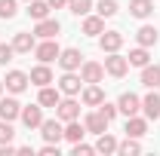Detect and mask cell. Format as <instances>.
I'll list each match as a JSON object with an SVG mask.
<instances>
[{
	"label": "cell",
	"instance_id": "cell-32",
	"mask_svg": "<svg viewBox=\"0 0 160 156\" xmlns=\"http://www.w3.org/2000/svg\"><path fill=\"white\" fill-rule=\"evenodd\" d=\"M0 19H16V0H0Z\"/></svg>",
	"mask_w": 160,
	"mask_h": 156
},
{
	"label": "cell",
	"instance_id": "cell-25",
	"mask_svg": "<svg viewBox=\"0 0 160 156\" xmlns=\"http://www.w3.org/2000/svg\"><path fill=\"white\" fill-rule=\"evenodd\" d=\"M129 12H132L136 19H148V16L154 12V3H151V0H132V3H129Z\"/></svg>",
	"mask_w": 160,
	"mask_h": 156
},
{
	"label": "cell",
	"instance_id": "cell-4",
	"mask_svg": "<svg viewBox=\"0 0 160 156\" xmlns=\"http://www.w3.org/2000/svg\"><path fill=\"white\" fill-rule=\"evenodd\" d=\"M56 117H59L62 122L77 119V117H80V104L74 101V98H65V101H59V104H56Z\"/></svg>",
	"mask_w": 160,
	"mask_h": 156
},
{
	"label": "cell",
	"instance_id": "cell-22",
	"mask_svg": "<svg viewBox=\"0 0 160 156\" xmlns=\"http://www.w3.org/2000/svg\"><path fill=\"white\" fill-rule=\"evenodd\" d=\"M102 31H105V19H102V16H86V19H83V34L99 37Z\"/></svg>",
	"mask_w": 160,
	"mask_h": 156
},
{
	"label": "cell",
	"instance_id": "cell-24",
	"mask_svg": "<svg viewBox=\"0 0 160 156\" xmlns=\"http://www.w3.org/2000/svg\"><path fill=\"white\" fill-rule=\"evenodd\" d=\"M31 83H34V86H49V83H52V71H49L46 64H37V67L31 71Z\"/></svg>",
	"mask_w": 160,
	"mask_h": 156
},
{
	"label": "cell",
	"instance_id": "cell-16",
	"mask_svg": "<svg viewBox=\"0 0 160 156\" xmlns=\"http://www.w3.org/2000/svg\"><path fill=\"white\" fill-rule=\"evenodd\" d=\"M80 83H83V80L74 77V71H65V77L59 80V89L65 92V95H77V92H80Z\"/></svg>",
	"mask_w": 160,
	"mask_h": 156
},
{
	"label": "cell",
	"instance_id": "cell-3",
	"mask_svg": "<svg viewBox=\"0 0 160 156\" xmlns=\"http://www.w3.org/2000/svg\"><path fill=\"white\" fill-rule=\"evenodd\" d=\"M102 77H105V64H99V61H83L80 64V80L83 83H102Z\"/></svg>",
	"mask_w": 160,
	"mask_h": 156
},
{
	"label": "cell",
	"instance_id": "cell-33",
	"mask_svg": "<svg viewBox=\"0 0 160 156\" xmlns=\"http://www.w3.org/2000/svg\"><path fill=\"white\" fill-rule=\"evenodd\" d=\"M12 135H16V132H12V122H9V119H3V122H0V144H9Z\"/></svg>",
	"mask_w": 160,
	"mask_h": 156
},
{
	"label": "cell",
	"instance_id": "cell-38",
	"mask_svg": "<svg viewBox=\"0 0 160 156\" xmlns=\"http://www.w3.org/2000/svg\"><path fill=\"white\" fill-rule=\"evenodd\" d=\"M9 153H16V147L12 144H0V156H9Z\"/></svg>",
	"mask_w": 160,
	"mask_h": 156
},
{
	"label": "cell",
	"instance_id": "cell-11",
	"mask_svg": "<svg viewBox=\"0 0 160 156\" xmlns=\"http://www.w3.org/2000/svg\"><path fill=\"white\" fill-rule=\"evenodd\" d=\"M22 122H25L28 129H40V122H43V107H40V104L22 107Z\"/></svg>",
	"mask_w": 160,
	"mask_h": 156
},
{
	"label": "cell",
	"instance_id": "cell-10",
	"mask_svg": "<svg viewBox=\"0 0 160 156\" xmlns=\"http://www.w3.org/2000/svg\"><path fill=\"white\" fill-rule=\"evenodd\" d=\"M59 64H62V71H77L83 64V52L80 49H65V52H59Z\"/></svg>",
	"mask_w": 160,
	"mask_h": 156
},
{
	"label": "cell",
	"instance_id": "cell-7",
	"mask_svg": "<svg viewBox=\"0 0 160 156\" xmlns=\"http://www.w3.org/2000/svg\"><path fill=\"white\" fill-rule=\"evenodd\" d=\"M3 83H6V89H9L12 95H19V92H25V89H28V83H31V77H28V74H22V71H9Z\"/></svg>",
	"mask_w": 160,
	"mask_h": 156
},
{
	"label": "cell",
	"instance_id": "cell-30",
	"mask_svg": "<svg viewBox=\"0 0 160 156\" xmlns=\"http://www.w3.org/2000/svg\"><path fill=\"white\" fill-rule=\"evenodd\" d=\"M68 9H71L74 16H86V12L92 9V0H68Z\"/></svg>",
	"mask_w": 160,
	"mask_h": 156
},
{
	"label": "cell",
	"instance_id": "cell-29",
	"mask_svg": "<svg viewBox=\"0 0 160 156\" xmlns=\"http://www.w3.org/2000/svg\"><path fill=\"white\" fill-rule=\"evenodd\" d=\"M117 153H123V156H129V153H142V144L136 141V138L126 135V141H123V144H117Z\"/></svg>",
	"mask_w": 160,
	"mask_h": 156
},
{
	"label": "cell",
	"instance_id": "cell-14",
	"mask_svg": "<svg viewBox=\"0 0 160 156\" xmlns=\"http://www.w3.org/2000/svg\"><path fill=\"white\" fill-rule=\"evenodd\" d=\"M136 40H139V46H145V49H151V46H157V28H151V25H142L139 28V34H136Z\"/></svg>",
	"mask_w": 160,
	"mask_h": 156
},
{
	"label": "cell",
	"instance_id": "cell-39",
	"mask_svg": "<svg viewBox=\"0 0 160 156\" xmlns=\"http://www.w3.org/2000/svg\"><path fill=\"white\" fill-rule=\"evenodd\" d=\"M49 6L52 9H62V6H68V0H49Z\"/></svg>",
	"mask_w": 160,
	"mask_h": 156
},
{
	"label": "cell",
	"instance_id": "cell-26",
	"mask_svg": "<svg viewBox=\"0 0 160 156\" xmlns=\"http://www.w3.org/2000/svg\"><path fill=\"white\" fill-rule=\"evenodd\" d=\"M83 135H86V126H80L77 119H71V122L65 126V138H68L71 144H77V141H80Z\"/></svg>",
	"mask_w": 160,
	"mask_h": 156
},
{
	"label": "cell",
	"instance_id": "cell-12",
	"mask_svg": "<svg viewBox=\"0 0 160 156\" xmlns=\"http://www.w3.org/2000/svg\"><path fill=\"white\" fill-rule=\"evenodd\" d=\"M34 46H37V37H34L31 31H19V34L12 37V49H16V52H31Z\"/></svg>",
	"mask_w": 160,
	"mask_h": 156
},
{
	"label": "cell",
	"instance_id": "cell-13",
	"mask_svg": "<svg viewBox=\"0 0 160 156\" xmlns=\"http://www.w3.org/2000/svg\"><path fill=\"white\" fill-rule=\"evenodd\" d=\"M19 117H22V104L16 98H3L0 101V119H9L12 122V119H19Z\"/></svg>",
	"mask_w": 160,
	"mask_h": 156
},
{
	"label": "cell",
	"instance_id": "cell-19",
	"mask_svg": "<svg viewBox=\"0 0 160 156\" xmlns=\"http://www.w3.org/2000/svg\"><path fill=\"white\" fill-rule=\"evenodd\" d=\"M83 126H86V132H92V135H102V132L108 129V119L102 117V110H96V113H89V117H86V122H83Z\"/></svg>",
	"mask_w": 160,
	"mask_h": 156
},
{
	"label": "cell",
	"instance_id": "cell-35",
	"mask_svg": "<svg viewBox=\"0 0 160 156\" xmlns=\"http://www.w3.org/2000/svg\"><path fill=\"white\" fill-rule=\"evenodd\" d=\"M99 110H102V117L108 119V122L117 117V104H108V101H102V104H99Z\"/></svg>",
	"mask_w": 160,
	"mask_h": 156
},
{
	"label": "cell",
	"instance_id": "cell-37",
	"mask_svg": "<svg viewBox=\"0 0 160 156\" xmlns=\"http://www.w3.org/2000/svg\"><path fill=\"white\" fill-rule=\"evenodd\" d=\"M40 153H43V156H59V144H43Z\"/></svg>",
	"mask_w": 160,
	"mask_h": 156
},
{
	"label": "cell",
	"instance_id": "cell-8",
	"mask_svg": "<svg viewBox=\"0 0 160 156\" xmlns=\"http://www.w3.org/2000/svg\"><path fill=\"white\" fill-rule=\"evenodd\" d=\"M59 31H62V25H59L56 19H40L37 28H34V37H40V40H52V37H59Z\"/></svg>",
	"mask_w": 160,
	"mask_h": 156
},
{
	"label": "cell",
	"instance_id": "cell-9",
	"mask_svg": "<svg viewBox=\"0 0 160 156\" xmlns=\"http://www.w3.org/2000/svg\"><path fill=\"white\" fill-rule=\"evenodd\" d=\"M99 46H102V52H117L120 46H123V34L120 31H102Z\"/></svg>",
	"mask_w": 160,
	"mask_h": 156
},
{
	"label": "cell",
	"instance_id": "cell-15",
	"mask_svg": "<svg viewBox=\"0 0 160 156\" xmlns=\"http://www.w3.org/2000/svg\"><path fill=\"white\" fill-rule=\"evenodd\" d=\"M102 101H105V92L99 89V83H89V86L83 89V104H86V107H99Z\"/></svg>",
	"mask_w": 160,
	"mask_h": 156
},
{
	"label": "cell",
	"instance_id": "cell-23",
	"mask_svg": "<svg viewBox=\"0 0 160 156\" xmlns=\"http://www.w3.org/2000/svg\"><path fill=\"white\" fill-rule=\"evenodd\" d=\"M126 135L129 138H142V135H148V122L139 117H129L126 119Z\"/></svg>",
	"mask_w": 160,
	"mask_h": 156
},
{
	"label": "cell",
	"instance_id": "cell-20",
	"mask_svg": "<svg viewBox=\"0 0 160 156\" xmlns=\"http://www.w3.org/2000/svg\"><path fill=\"white\" fill-rule=\"evenodd\" d=\"M142 110H145L148 119H160V95L157 92H151V95L142 101Z\"/></svg>",
	"mask_w": 160,
	"mask_h": 156
},
{
	"label": "cell",
	"instance_id": "cell-18",
	"mask_svg": "<svg viewBox=\"0 0 160 156\" xmlns=\"http://www.w3.org/2000/svg\"><path fill=\"white\" fill-rule=\"evenodd\" d=\"M142 86H148V89H160V67L154 64H145L142 67Z\"/></svg>",
	"mask_w": 160,
	"mask_h": 156
},
{
	"label": "cell",
	"instance_id": "cell-34",
	"mask_svg": "<svg viewBox=\"0 0 160 156\" xmlns=\"http://www.w3.org/2000/svg\"><path fill=\"white\" fill-rule=\"evenodd\" d=\"M16 55V49H12V43H0V64H6V61H12Z\"/></svg>",
	"mask_w": 160,
	"mask_h": 156
},
{
	"label": "cell",
	"instance_id": "cell-40",
	"mask_svg": "<svg viewBox=\"0 0 160 156\" xmlns=\"http://www.w3.org/2000/svg\"><path fill=\"white\" fill-rule=\"evenodd\" d=\"M0 95H3V83H0Z\"/></svg>",
	"mask_w": 160,
	"mask_h": 156
},
{
	"label": "cell",
	"instance_id": "cell-27",
	"mask_svg": "<svg viewBox=\"0 0 160 156\" xmlns=\"http://www.w3.org/2000/svg\"><path fill=\"white\" fill-rule=\"evenodd\" d=\"M129 64H132V67H145V64H148V61H151V55H148V49H145V46H139V49H132V52H129Z\"/></svg>",
	"mask_w": 160,
	"mask_h": 156
},
{
	"label": "cell",
	"instance_id": "cell-17",
	"mask_svg": "<svg viewBox=\"0 0 160 156\" xmlns=\"http://www.w3.org/2000/svg\"><path fill=\"white\" fill-rule=\"evenodd\" d=\"M49 9H52V6H49V0H28V16H31L34 21L46 19V16H49Z\"/></svg>",
	"mask_w": 160,
	"mask_h": 156
},
{
	"label": "cell",
	"instance_id": "cell-31",
	"mask_svg": "<svg viewBox=\"0 0 160 156\" xmlns=\"http://www.w3.org/2000/svg\"><path fill=\"white\" fill-rule=\"evenodd\" d=\"M117 9H120V6L114 3V0H102V3H99V16H102V19H111V16H117Z\"/></svg>",
	"mask_w": 160,
	"mask_h": 156
},
{
	"label": "cell",
	"instance_id": "cell-5",
	"mask_svg": "<svg viewBox=\"0 0 160 156\" xmlns=\"http://www.w3.org/2000/svg\"><path fill=\"white\" fill-rule=\"evenodd\" d=\"M117 110H120V113H126V117H136V113L142 110V98L132 95V92H123L120 101H117Z\"/></svg>",
	"mask_w": 160,
	"mask_h": 156
},
{
	"label": "cell",
	"instance_id": "cell-28",
	"mask_svg": "<svg viewBox=\"0 0 160 156\" xmlns=\"http://www.w3.org/2000/svg\"><path fill=\"white\" fill-rule=\"evenodd\" d=\"M96 150H99V153H117V141L108 135V132H102V135H99V144H96Z\"/></svg>",
	"mask_w": 160,
	"mask_h": 156
},
{
	"label": "cell",
	"instance_id": "cell-2",
	"mask_svg": "<svg viewBox=\"0 0 160 156\" xmlns=\"http://www.w3.org/2000/svg\"><path fill=\"white\" fill-rule=\"evenodd\" d=\"M59 43H56V40H43V43H37V46H34V55H37L40 61H43V64H49V61H59Z\"/></svg>",
	"mask_w": 160,
	"mask_h": 156
},
{
	"label": "cell",
	"instance_id": "cell-36",
	"mask_svg": "<svg viewBox=\"0 0 160 156\" xmlns=\"http://www.w3.org/2000/svg\"><path fill=\"white\" fill-rule=\"evenodd\" d=\"M71 153H74V156H89V153H96V147H89V144H80V141H77Z\"/></svg>",
	"mask_w": 160,
	"mask_h": 156
},
{
	"label": "cell",
	"instance_id": "cell-21",
	"mask_svg": "<svg viewBox=\"0 0 160 156\" xmlns=\"http://www.w3.org/2000/svg\"><path fill=\"white\" fill-rule=\"evenodd\" d=\"M62 98H59V89H49V86H40V95H37V104L40 107H56Z\"/></svg>",
	"mask_w": 160,
	"mask_h": 156
},
{
	"label": "cell",
	"instance_id": "cell-6",
	"mask_svg": "<svg viewBox=\"0 0 160 156\" xmlns=\"http://www.w3.org/2000/svg\"><path fill=\"white\" fill-rule=\"evenodd\" d=\"M105 71L111 74V77H123L126 71H129V61L117 55V52H108V58H105Z\"/></svg>",
	"mask_w": 160,
	"mask_h": 156
},
{
	"label": "cell",
	"instance_id": "cell-1",
	"mask_svg": "<svg viewBox=\"0 0 160 156\" xmlns=\"http://www.w3.org/2000/svg\"><path fill=\"white\" fill-rule=\"evenodd\" d=\"M40 135L46 144H59L65 138V129H62V119H43L40 122Z\"/></svg>",
	"mask_w": 160,
	"mask_h": 156
}]
</instances>
